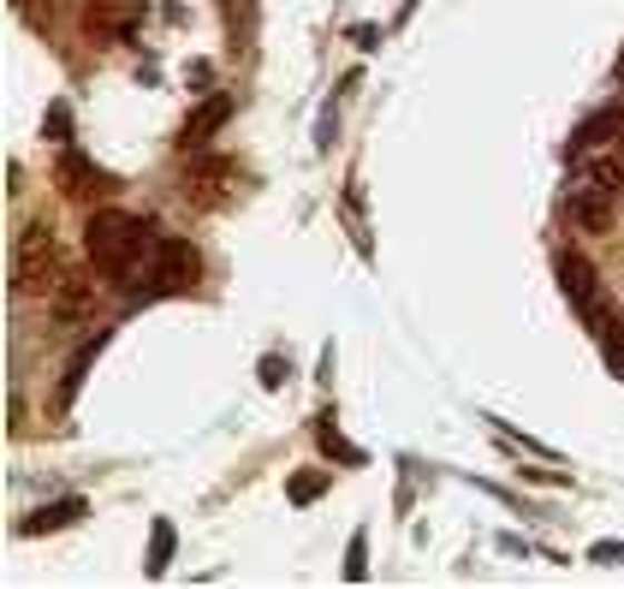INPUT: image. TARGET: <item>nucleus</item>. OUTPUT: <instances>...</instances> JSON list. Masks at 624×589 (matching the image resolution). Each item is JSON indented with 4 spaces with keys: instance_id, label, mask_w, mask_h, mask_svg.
I'll list each match as a JSON object with an SVG mask.
<instances>
[{
    "instance_id": "1",
    "label": "nucleus",
    "mask_w": 624,
    "mask_h": 589,
    "mask_svg": "<svg viewBox=\"0 0 624 589\" xmlns=\"http://www.w3.org/2000/svg\"><path fill=\"white\" fill-rule=\"evenodd\" d=\"M155 233L149 220H137L126 209H96L90 227H83V256H90L96 274H108V281H131L137 268H143V256L155 251Z\"/></svg>"
},
{
    "instance_id": "2",
    "label": "nucleus",
    "mask_w": 624,
    "mask_h": 589,
    "mask_svg": "<svg viewBox=\"0 0 624 589\" xmlns=\"http://www.w3.org/2000/svg\"><path fill=\"white\" fill-rule=\"evenodd\" d=\"M202 274V256L197 245H185V238H155V251L143 256V268L131 274V298H172V292H190Z\"/></svg>"
},
{
    "instance_id": "3",
    "label": "nucleus",
    "mask_w": 624,
    "mask_h": 589,
    "mask_svg": "<svg viewBox=\"0 0 624 589\" xmlns=\"http://www.w3.org/2000/svg\"><path fill=\"white\" fill-rule=\"evenodd\" d=\"M60 251H55V233L48 227H24L19 251H12V286L19 292H55L60 286Z\"/></svg>"
},
{
    "instance_id": "4",
    "label": "nucleus",
    "mask_w": 624,
    "mask_h": 589,
    "mask_svg": "<svg viewBox=\"0 0 624 589\" xmlns=\"http://www.w3.org/2000/svg\"><path fill=\"white\" fill-rule=\"evenodd\" d=\"M553 274H559V292L577 304V316H583L588 327H606V298H601L595 263H588V256H577V251H559V256H553Z\"/></svg>"
},
{
    "instance_id": "5",
    "label": "nucleus",
    "mask_w": 624,
    "mask_h": 589,
    "mask_svg": "<svg viewBox=\"0 0 624 589\" xmlns=\"http://www.w3.org/2000/svg\"><path fill=\"white\" fill-rule=\"evenodd\" d=\"M143 24V0H83V30L96 42H126Z\"/></svg>"
},
{
    "instance_id": "6",
    "label": "nucleus",
    "mask_w": 624,
    "mask_h": 589,
    "mask_svg": "<svg viewBox=\"0 0 624 589\" xmlns=\"http://www.w3.org/2000/svg\"><path fill=\"white\" fill-rule=\"evenodd\" d=\"M613 197H618V190H606L601 179H588V173H571L565 209H571V220H577L583 233H606V220H613Z\"/></svg>"
},
{
    "instance_id": "7",
    "label": "nucleus",
    "mask_w": 624,
    "mask_h": 589,
    "mask_svg": "<svg viewBox=\"0 0 624 589\" xmlns=\"http://www.w3.org/2000/svg\"><path fill=\"white\" fill-rule=\"evenodd\" d=\"M571 161H577V173H588V179H601L606 190H624V131H613V137H601V144L577 149Z\"/></svg>"
},
{
    "instance_id": "8",
    "label": "nucleus",
    "mask_w": 624,
    "mask_h": 589,
    "mask_svg": "<svg viewBox=\"0 0 624 589\" xmlns=\"http://www.w3.org/2000/svg\"><path fill=\"white\" fill-rule=\"evenodd\" d=\"M60 190L72 203H96V197H108V190H113V179L90 161V155H60Z\"/></svg>"
},
{
    "instance_id": "9",
    "label": "nucleus",
    "mask_w": 624,
    "mask_h": 589,
    "mask_svg": "<svg viewBox=\"0 0 624 589\" xmlns=\"http://www.w3.org/2000/svg\"><path fill=\"white\" fill-rule=\"evenodd\" d=\"M227 119H232V96H208L202 108H190V114H185V126H179V149H202L208 137L227 126Z\"/></svg>"
},
{
    "instance_id": "10",
    "label": "nucleus",
    "mask_w": 624,
    "mask_h": 589,
    "mask_svg": "<svg viewBox=\"0 0 624 589\" xmlns=\"http://www.w3.org/2000/svg\"><path fill=\"white\" fill-rule=\"evenodd\" d=\"M232 179H238V167L227 161V155H215V161H202L197 173H190L185 197H190V203H202V209H208V203H220V197L232 190Z\"/></svg>"
},
{
    "instance_id": "11",
    "label": "nucleus",
    "mask_w": 624,
    "mask_h": 589,
    "mask_svg": "<svg viewBox=\"0 0 624 589\" xmlns=\"http://www.w3.org/2000/svg\"><path fill=\"white\" fill-rule=\"evenodd\" d=\"M83 512H90L83 500H55V507H37L30 518H19V536H48V530H66V524H78Z\"/></svg>"
},
{
    "instance_id": "12",
    "label": "nucleus",
    "mask_w": 624,
    "mask_h": 589,
    "mask_svg": "<svg viewBox=\"0 0 624 589\" xmlns=\"http://www.w3.org/2000/svg\"><path fill=\"white\" fill-rule=\"evenodd\" d=\"M172 542H179V530H172L167 518H155V524H149V553H143V571H149V578H161V571H167Z\"/></svg>"
},
{
    "instance_id": "13",
    "label": "nucleus",
    "mask_w": 624,
    "mask_h": 589,
    "mask_svg": "<svg viewBox=\"0 0 624 589\" xmlns=\"http://www.w3.org/2000/svg\"><path fill=\"white\" fill-rule=\"evenodd\" d=\"M101 345H108V334H96L90 345H78L72 370H66V381H60V405H72V400H78V381H83V375H90V363L101 357Z\"/></svg>"
},
{
    "instance_id": "14",
    "label": "nucleus",
    "mask_w": 624,
    "mask_h": 589,
    "mask_svg": "<svg viewBox=\"0 0 624 589\" xmlns=\"http://www.w3.org/2000/svg\"><path fill=\"white\" fill-rule=\"evenodd\" d=\"M316 441H321V453H327V459H339V464H363V446L345 441L334 418H321V423H316Z\"/></svg>"
},
{
    "instance_id": "15",
    "label": "nucleus",
    "mask_w": 624,
    "mask_h": 589,
    "mask_svg": "<svg viewBox=\"0 0 624 589\" xmlns=\"http://www.w3.org/2000/svg\"><path fill=\"white\" fill-rule=\"evenodd\" d=\"M55 310H60V316H78V310H90V281H83V274H60Z\"/></svg>"
},
{
    "instance_id": "16",
    "label": "nucleus",
    "mask_w": 624,
    "mask_h": 589,
    "mask_svg": "<svg viewBox=\"0 0 624 589\" xmlns=\"http://www.w3.org/2000/svg\"><path fill=\"white\" fill-rule=\"evenodd\" d=\"M327 494V471H298L286 482V500L291 507H309V500H321Z\"/></svg>"
},
{
    "instance_id": "17",
    "label": "nucleus",
    "mask_w": 624,
    "mask_h": 589,
    "mask_svg": "<svg viewBox=\"0 0 624 589\" xmlns=\"http://www.w3.org/2000/svg\"><path fill=\"white\" fill-rule=\"evenodd\" d=\"M345 578H351V583H363V578H369V536H351V548H345Z\"/></svg>"
},
{
    "instance_id": "18",
    "label": "nucleus",
    "mask_w": 624,
    "mask_h": 589,
    "mask_svg": "<svg viewBox=\"0 0 624 589\" xmlns=\"http://www.w3.org/2000/svg\"><path fill=\"white\" fill-rule=\"evenodd\" d=\"M601 357H606V370H613L624 381V322L606 327V340H601Z\"/></svg>"
},
{
    "instance_id": "19",
    "label": "nucleus",
    "mask_w": 624,
    "mask_h": 589,
    "mask_svg": "<svg viewBox=\"0 0 624 589\" xmlns=\"http://www.w3.org/2000/svg\"><path fill=\"white\" fill-rule=\"evenodd\" d=\"M48 137H55V144H66V137H72V108H66V101H55V108H48Z\"/></svg>"
},
{
    "instance_id": "20",
    "label": "nucleus",
    "mask_w": 624,
    "mask_h": 589,
    "mask_svg": "<svg viewBox=\"0 0 624 589\" xmlns=\"http://www.w3.org/2000/svg\"><path fill=\"white\" fill-rule=\"evenodd\" d=\"M286 381H291V363H286L280 352L263 357V387H286Z\"/></svg>"
},
{
    "instance_id": "21",
    "label": "nucleus",
    "mask_w": 624,
    "mask_h": 589,
    "mask_svg": "<svg viewBox=\"0 0 624 589\" xmlns=\"http://www.w3.org/2000/svg\"><path fill=\"white\" fill-rule=\"evenodd\" d=\"M588 560H595V566H624V542H595V548H588Z\"/></svg>"
},
{
    "instance_id": "22",
    "label": "nucleus",
    "mask_w": 624,
    "mask_h": 589,
    "mask_svg": "<svg viewBox=\"0 0 624 589\" xmlns=\"http://www.w3.org/2000/svg\"><path fill=\"white\" fill-rule=\"evenodd\" d=\"M19 7L30 12V19H42V12H55V0H19Z\"/></svg>"
},
{
    "instance_id": "23",
    "label": "nucleus",
    "mask_w": 624,
    "mask_h": 589,
    "mask_svg": "<svg viewBox=\"0 0 624 589\" xmlns=\"http://www.w3.org/2000/svg\"><path fill=\"white\" fill-rule=\"evenodd\" d=\"M613 78H618V84H624V55H618V60H613Z\"/></svg>"
}]
</instances>
